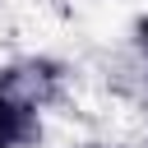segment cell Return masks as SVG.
Instances as JSON below:
<instances>
[{
    "label": "cell",
    "mask_w": 148,
    "mask_h": 148,
    "mask_svg": "<svg viewBox=\"0 0 148 148\" xmlns=\"http://www.w3.org/2000/svg\"><path fill=\"white\" fill-rule=\"evenodd\" d=\"M51 88H56L51 65H14V69L0 74V97H14L23 106H32V111L51 97Z\"/></svg>",
    "instance_id": "6da1fadb"
},
{
    "label": "cell",
    "mask_w": 148,
    "mask_h": 148,
    "mask_svg": "<svg viewBox=\"0 0 148 148\" xmlns=\"http://www.w3.org/2000/svg\"><path fill=\"white\" fill-rule=\"evenodd\" d=\"M32 139H37V111L14 97H0V148H23Z\"/></svg>",
    "instance_id": "7a4b0ae2"
},
{
    "label": "cell",
    "mask_w": 148,
    "mask_h": 148,
    "mask_svg": "<svg viewBox=\"0 0 148 148\" xmlns=\"http://www.w3.org/2000/svg\"><path fill=\"white\" fill-rule=\"evenodd\" d=\"M139 46H143V56H148V18L139 23Z\"/></svg>",
    "instance_id": "3957f363"
},
{
    "label": "cell",
    "mask_w": 148,
    "mask_h": 148,
    "mask_svg": "<svg viewBox=\"0 0 148 148\" xmlns=\"http://www.w3.org/2000/svg\"><path fill=\"white\" fill-rule=\"evenodd\" d=\"M88 148H97V143H88Z\"/></svg>",
    "instance_id": "277c9868"
}]
</instances>
